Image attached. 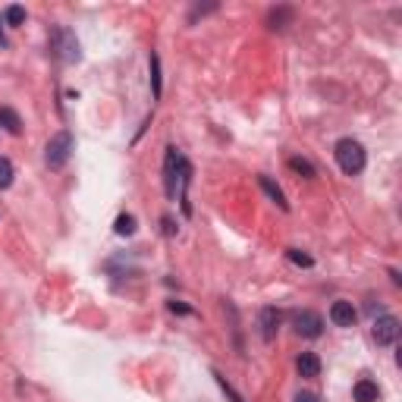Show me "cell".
<instances>
[{
    "label": "cell",
    "instance_id": "cell-7",
    "mask_svg": "<svg viewBox=\"0 0 402 402\" xmlns=\"http://www.w3.org/2000/svg\"><path fill=\"white\" fill-rule=\"evenodd\" d=\"M276 330H280V311H276L274 305L261 308V336L270 343V340L276 336Z\"/></svg>",
    "mask_w": 402,
    "mask_h": 402
},
{
    "label": "cell",
    "instance_id": "cell-19",
    "mask_svg": "<svg viewBox=\"0 0 402 402\" xmlns=\"http://www.w3.org/2000/svg\"><path fill=\"white\" fill-rule=\"evenodd\" d=\"M3 19H7L10 25H23V23H25V10H23V7H7Z\"/></svg>",
    "mask_w": 402,
    "mask_h": 402
},
{
    "label": "cell",
    "instance_id": "cell-6",
    "mask_svg": "<svg viewBox=\"0 0 402 402\" xmlns=\"http://www.w3.org/2000/svg\"><path fill=\"white\" fill-rule=\"evenodd\" d=\"M355 318H358V311L352 308V302H343V298H340V302L330 305V320H333L336 327H352Z\"/></svg>",
    "mask_w": 402,
    "mask_h": 402
},
{
    "label": "cell",
    "instance_id": "cell-4",
    "mask_svg": "<svg viewBox=\"0 0 402 402\" xmlns=\"http://www.w3.org/2000/svg\"><path fill=\"white\" fill-rule=\"evenodd\" d=\"M292 327H296L298 336H305V340H318L324 333V318L318 311H311V308H305V311L292 314Z\"/></svg>",
    "mask_w": 402,
    "mask_h": 402
},
{
    "label": "cell",
    "instance_id": "cell-18",
    "mask_svg": "<svg viewBox=\"0 0 402 402\" xmlns=\"http://www.w3.org/2000/svg\"><path fill=\"white\" fill-rule=\"evenodd\" d=\"M286 258H289L292 264H298V268H311V264H314V258H311V255L298 252V248H289V252H286Z\"/></svg>",
    "mask_w": 402,
    "mask_h": 402
},
{
    "label": "cell",
    "instance_id": "cell-9",
    "mask_svg": "<svg viewBox=\"0 0 402 402\" xmlns=\"http://www.w3.org/2000/svg\"><path fill=\"white\" fill-rule=\"evenodd\" d=\"M352 396H355V402H377L380 399V390H377V383H374V380L362 377L355 387H352Z\"/></svg>",
    "mask_w": 402,
    "mask_h": 402
},
{
    "label": "cell",
    "instance_id": "cell-1",
    "mask_svg": "<svg viewBox=\"0 0 402 402\" xmlns=\"http://www.w3.org/2000/svg\"><path fill=\"white\" fill-rule=\"evenodd\" d=\"M164 173H167V195L170 198H179L182 211L192 214V204H189V182H192V167L176 148H167V164H164Z\"/></svg>",
    "mask_w": 402,
    "mask_h": 402
},
{
    "label": "cell",
    "instance_id": "cell-20",
    "mask_svg": "<svg viewBox=\"0 0 402 402\" xmlns=\"http://www.w3.org/2000/svg\"><path fill=\"white\" fill-rule=\"evenodd\" d=\"M167 308H170L173 314H192V308H189V305H182V302H170Z\"/></svg>",
    "mask_w": 402,
    "mask_h": 402
},
{
    "label": "cell",
    "instance_id": "cell-17",
    "mask_svg": "<svg viewBox=\"0 0 402 402\" xmlns=\"http://www.w3.org/2000/svg\"><path fill=\"white\" fill-rule=\"evenodd\" d=\"M10 186H13V164H10V157H0V189Z\"/></svg>",
    "mask_w": 402,
    "mask_h": 402
},
{
    "label": "cell",
    "instance_id": "cell-8",
    "mask_svg": "<svg viewBox=\"0 0 402 402\" xmlns=\"http://www.w3.org/2000/svg\"><path fill=\"white\" fill-rule=\"evenodd\" d=\"M258 186H261V189H264V192L270 195V201H274V204H276V208H280V211H289V201H286L283 189L276 186V182H274V179H270V176H258Z\"/></svg>",
    "mask_w": 402,
    "mask_h": 402
},
{
    "label": "cell",
    "instance_id": "cell-15",
    "mask_svg": "<svg viewBox=\"0 0 402 402\" xmlns=\"http://www.w3.org/2000/svg\"><path fill=\"white\" fill-rule=\"evenodd\" d=\"M211 374H214V380H217V383H220V390H224V393L230 396V402H246V399H242V396L236 393V387H233L230 380L224 377V374H220V371H211Z\"/></svg>",
    "mask_w": 402,
    "mask_h": 402
},
{
    "label": "cell",
    "instance_id": "cell-22",
    "mask_svg": "<svg viewBox=\"0 0 402 402\" xmlns=\"http://www.w3.org/2000/svg\"><path fill=\"white\" fill-rule=\"evenodd\" d=\"M0 45H3V32H0Z\"/></svg>",
    "mask_w": 402,
    "mask_h": 402
},
{
    "label": "cell",
    "instance_id": "cell-3",
    "mask_svg": "<svg viewBox=\"0 0 402 402\" xmlns=\"http://www.w3.org/2000/svg\"><path fill=\"white\" fill-rule=\"evenodd\" d=\"M73 148H75V142H73V132H57L47 142V151H45V161H47V167L51 170H63L67 167V161H69V154H73Z\"/></svg>",
    "mask_w": 402,
    "mask_h": 402
},
{
    "label": "cell",
    "instance_id": "cell-10",
    "mask_svg": "<svg viewBox=\"0 0 402 402\" xmlns=\"http://www.w3.org/2000/svg\"><path fill=\"white\" fill-rule=\"evenodd\" d=\"M296 368H298V374H302V377H318L320 374V358L314 355V352H302V355H298V362H296Z\"/></svg>",
    "mask_w": 402,
    "mask_h": 402
},
{
    "label": "cell",
    "instance_id": "cell-13",
    "mask_svg": "<svg viewBox=\"0 0 402 402\" xmlns=\"http://www.w3.org/2000/svg\"><path fill=\"white\" fill-rule=\"evenodd\" d=\"M113 233H117V236H132L135 233V217L132 214H119L117 220H113Z\"/></svg>",
    "mask_w": 402,
    "mask_h": 402
},
{
    "label": "cell",
    "instance_id": "cell-14",
    "mask_svg": "<svg viewBox=\"0 0 402 402\" xmlns=\"http://www.w3.org/2000/svg\"><path fill=\"white\" fill-rule=\"evenodd\" d=\"M292 19V10L289 7H280V10H274V13L268 16V25L270 29H286V23Z\"/></svg>",
    "mask_w": 402,
    "mask_h": 402
},
{
    "label": "cell",
    "instance_id": "cell-16",
    "mask_svg": "<svg viewBox=\"0 0 402 402\" xmlns=\"http://www.w3.org/2000/svg\"><path fill=\"white\" fill-rule=\"evenodd\" d=\"M151 88H154V97H161V57L151 54Z\"/></svg>",
    "mask_w": 402,
    "mask_h": 402
},
{
    "label": "cell",
    "instance_id": "cell-12",
    "mask_svg": "<svg viewBox=\"0 0 402 402\" xmlns=\"http://www.w3.org/2000/svg\"><path fill=\"white\" fill-rule=\"evenodd\" d=\"M289 170H292V173H298L302 179H314V176H318V170H314V167L308 164L305 157H289Z\"/></svg>",
    "mask_w": 402,
    "mask_h": 402
},
{
    "label": "cell",
    "instance_id": "cell-21",
    "mask_svg": "<svg viewBox=\"0 0 402 402\" xmlns=\"http://www.w3.org/2000/svg\"><path fill=\"white\" fill-rule=\"evenodd\" d=\"M296 402H320V399H318L314 393H298V396H296Z\"/></svg>",
    "mask_w": 402,
    "mask_h": 402
},
{
    "label": "cell",
    "instance_id": "cell-2",
    "mask_svg": "<svg viewBox=\"0 0 402 402\" xmlns=\"http://www.w3.org/2000/svg\"><path fill=\"white\" fill-rule=\"evenodd\" d=\"M336 154V164H340V170L346 173V176H358V173L365 170L368 157H365V148L355 142V139H340L333 148Z\"/></svg>",
    "mask_w": 402,
    "mask_h": 402
},
{
    "label": "cell",
    "instance_id": "cell-5",
    "mask_svg": "<svg viewBox=\"0 0 402 402\" xmlns=\"http://www.w3.org/2000/svg\"><path fill=\"white\" fill-rule=\"evenodd\" d=\"M374 340H377V346H393L396 336H399V318L396 314H380L377 320H374Z\"/></svg>",
    "mask_w": 402,
    "mask_h": 402
},
{
    "label": "cell",
    "instance_id": "cell-11",
    "mask_svg": "<svg viewBox=\"0 0 402 402\" xmlns=\"http://www.w3.org/2000/svg\"><path fill=\"white\" fill-rule=\"evenodd\" d=\"M0 126L7 129L10 135H19L23 132V119H19L16 110H10V107H0Z\"/></svg>",
    "mask_w": 402,
    "mask_h": 402
}]
</instances>
